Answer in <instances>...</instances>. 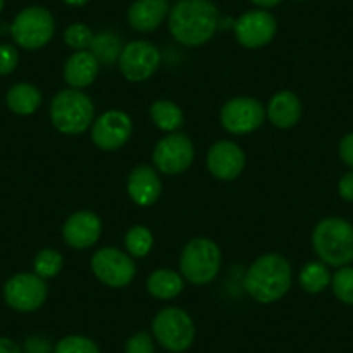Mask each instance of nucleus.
<instances>
[{
  "label": "nucleus",
  "instance_id": "obj_16",
  "mask_svg": "<svg viewBox=\"0 0 353 353\" xmlns=\"http://www.w3.org/2000/svg\"><path fill=\"white\" fill-rule=\"evenodd\" d=\"M103 232L101 219L92 212H77L66 220L63 237L74 250H87L94 246Z\"/></svg>",
  "mask_w": 353,
  "mask_h": 353
},
{
  "label": "nucleus",
  "instance_id": "obj_12",
  "mask_svg": "<svg viewBox=\"0 0 353 353\" xmlns=\"http://www.w3.org/2000/svg\"><path fill=\"white\" fill-rule=\"evenodd\" d=\"M161 63V54L152 43L135 40L127 43L118 59L121 74L128 81H144L156 73Z\"/></svg>",
  "mask_w": 353,
  "mask_h": 353
},
{
  "label": "nucleus",
  "instance_id": "obj_13",
  "mask_svg": "<svg viewBox=\"0 0 353 353\" xmlns=\"http://www.w3.org/2000/svg\"><path fill=\"white\" fill-rule=\"evenodd\" d=\"M277 32V21L269 11L254 9L237 18L234 23V33L237 42L246 49H260L272 42Z\"/></svg>",
  "mask_w": 353,
  "mask_h": 353
},
{
  "label": "nucleus",
  "instance_id": "obj_39",
  "mask_svg": "<svg viewBox=\"0 0 353 353\" xmlns=\"http://www.w3.org/2000/svg\"><path fill=\"white\" fill-rule=\"evenodd\" d=\"M4 6H6V0H0V11L4 9Z\"/></svg>",
  "mask_w": 353,
  "mask_h": 353
},
{
  "label": "nucleus",
  "instance_id": "obj_21",
  "mask_svg": "<svg viewBox=\"0 0 353 353\" xmlns=\"http://www.w3.org/2000/svg\"><path fill=\"white\" fill-rule=\"evenodd\" d=\"M6 104L16 114H32L42 104V92L32 83H16L8 90Z\"/></svg>",
  "mask_w": 353,
  "mask_h": 353
},
{
  "label": "nucleus",
  "instance_id": "obj_26",
  "mask_svg": "<svg viewBox=\"0 0 353 353\" xmlns=\"http://www.w3.org/2000/svg\"><path fill=\"white\" fill-rule=\"evenodd\" d=\"M152 243V234L148 227L144 225H135L125 236V248L130 253V256L134 258H142L151 251Z\"/></svg>",
  "mask_w": 353,
  "mask_h": 353
},
{
  "label": "nucleus",
  "instance_id": "obj_3",
  "mask_svg": "<svg viewBox=\"0 0 353 353\" xmlns=\"http://www.w3.org/2000/svg\"><path fill=\"white\" fill-rule=\"evenodd\" d=\"M312 246L322 263L345 267L353 261V225L339 216L321 220L312 234Z\"/></svg>",
  "mask_w": 353,
  "mask_h": 353
},
{
  "label": "nucleus",
  "instance_id": "obj_1",
  "mask_svg": "<svg viewBox=\"0 0 353 353\" xmlns=\"http://www.w3.org/2000/svg\"><path fill=\"white\" fill-rule=\"evenodd\" d=\"M220 14L212 0H179L168 14L173 39L185 47H199L216 33Z\"/></svg>",
  "mask_w": 353,
  "mask_h": 353
},
{
  "label": "nucleus",
  "instance_id": "obj_38",
  "mask_svg": "<svg viewBox=\"0 0 353 353\" xmlns=\"http://www.w3.org/2000/svg\"><path fill=\"white\" fill-rule=\"evenodd\" d=\"M64 4L71 6V8H81V6H85L88 2V0H63Z\"/></svg>",
  "mask_w": 353,
  "mask_h": 353
},
{
  "label": "nucleus",
  "instance_id": "obj_23",
  "mask_svg": "<svg viewBox=\"0 0 353 353\" xmlns=\"http://www.w3.org/2000/svg\"><path fill=\"white\" fill-rule=\"evenodd\" d=\"M123 47V39H121L117 32L104 30V32L94 35V40L92 43H90V49L88 50H90L92 56L99 61V64L111 66V64H114L120 59Z\"/></svg>",
  "mask_w": 353,
  "mask_h": 353
},
{
  "label": "nucleus",
  "instance_id": "obj_22",
  "mask_svg": "<svg viewBox=\"0 0 353 353\" xmlns=\"http://www.w3.org/2000/svg\"><path fill=\"white\" fill-rule=\"evenodd\" d=\"M184 290V279L175 270L159 269L149 276L148 291L158 300H173Z\"/></svg>",
  "mask_w": 353,
  "mask_h": 353
},
{
  "label": "nucleus",
  "instance_id": "obj_35",
  "mask_svg": "<svg viewBox=\"0 0 353 353\" xmlns=\"http://www.w3.org/2000/svg\"><path fill=\"white\" fill-rule=\"evenodd\" d=\"M338 192L345 201L353 203V170L345 173L338 182Z\"/></svg>",
  "mask_w": 353,
  "mask_h": 353
},
{
  "label": "nucleus",
  "instance_id": "obj_4",
  "mask_svg": "<svg viewBox=\"0 0 353 353\" xmlns=\"http://www.w3.org/2000/svg\"><path fill=\"white\" fill-rule=\"evenodd\" d=\"M92 99L78 88H66L56 94L50 103V120L52 125L66 135L83 134L94 121Z\"/></svg>",
  "mask_w": 353,
  "mask_h": 353
},
{
  "label": "nucleus",
  "instance_id": "obj_10",
  "mask_svg": "<svg viewBox=\"0 0 353 353\" xmlns=\"http://www.w3.org/2000/svg\"><path fill=\"white\" fill-rule=\"evenodd\" d=\"M97 279L110 288H125L135 276V263L127 253L117 248H101L90 261Z\"/></svg>",
  "mask_w": 353,
  "mask_h": 353
},
{
  "label": "nucleus",
  "instance_id": "obj_9",
  "mask_svg": "<svg viewBox=\"0 0 353 353\" xmlns=\"http://www.w3.org/2000/svg\"><path fill=\"white\" fill-rule=\"evenodd\" d=\"M152 161L156 168L165 175L185 172L194 161V144L188 135L173 132L156 144Z\"/></svg>",
  "mask_w": 353,
  "mask_h": 353
},
{
  "label": "nucleus",
  "instance_id": "obj_29",
  "mask_svg": "<svg viewBox=\"0 0 353 353\" xmlns=\"http://www.w3.org/2000/svg\"><path fill=\"white\" fill-rule=\"evenodd\" d=\"M94 40V32L83 23H73L64 32V42L74 50H88Z\"/></svg>",
  "mask_w": 353,
  "mask_h": 353
},
{
  "label": "nucleus",
  "instance_id": "obj_7",
  "mask_svg": "<svg viewBox=\"0 0 353 353\" xmlns=\"http://www.w3.org/2000/svg\"><path fill=\"white\" fill-rule=\"evenodd\" d=\"M56 32L54 16L42 6H32L19 12L11 25V37L26 50L42 49L52 40Z\"/></svg>",
  "mask_w": 353,
  "mask_h": 353
},
{
  "label": "nucleus",
  "instance_id": "obj_20",
  "mask_svg": "<svg viewBox=\"0 0 353 353\" xmlns=\"http://www.w3.org/2000/svg\"><path fill=\"white\" fill-rule=\"evenodd\" d=\"M267 117L279 128L294 127L301 118V103L296 94L290 92V90L277 92L270 99L269 108H267Z\"/></svg>",
  "mask_w": 353,
  "mask_h": 353
},
{
  "label": "nucleus",
  "instance_id": "obj_32",
  "mask_svg": "<svg viewBox=\"0 0 353 353\" xmlns=\"http://www.w3.org/2000/svg\"><path fill=\"white\" fill-rule=\"evenodd\" d=\"M19 63V54L9 43H0V77L11 74Z\"/></svg>",
  "mask_w": 353,
  "mask_h": 353
},
{
  "label": "nucleus",
  "instance_id": "obj_15",
  "mask_svg": "<svg viewBox=\"0 0 353 353\" xmlns=\"http://www.w3.org/2000/svg\"><path fill=\"white\" fill-rule=\"evenodd\" d=\"M206 163H208L210 173L219 181H234L244 170L246 158H244L243 149L236 142L219 141L210 148Z\"/></svg>",
  "mask_w": 353,
  "mask_h": 353
},
{
  "label": "nucleus",
  "instance_id": "obj_30",
  "mask_svg": "<svg viewBox=\"0 0 353 353\" xmlns=\"http://www.w3.org/2000/svg\"><path fill=\"white\" fill-rule=\"evenodd\" d=\"M54 353H101L99 346L85 336H66L54 348Z\"/></svg>",
  "mask_w": 353,
  "mask_h": 353
},
{
  "label": "nucleus",
  "instance_id": "obj_37",
  "mask_svg": "<svg viewBox=\"0 0 353 353\" xmlns=\"http://www.w3.org/2000/svg\"><path fill=\"white\" fill-rule=\"evenodd\" d=\"M258 9H272L279 6L283 0H251Z\"/></svg>",
  "mask_w": 353,
  "mask_h": 353
},
{
  "label": "nucleus",
  "instance_id": "obj_6",
  "mask_svg": "<svg viewBox=\"0 0 353 353\" xmlns=\"http://www.w3.org/2000/svg\"><path fill=\"white\" fill-rule=\"evenodd\" d=\"M152 334L156 341L168 352L184 353L194 343V322L182 308H163L152 321Z\"/></svg>",
  "mask_w": 353,
  "mask_h": 353
},
{
  "label": "nucleus",
  "instance_id": "obj_2",
  "mask_svg": "<svg viewBox=\"0 0 353 353\" xmlns=\"http://www.w3.org/2000/svg\"><path fill=\"white\" fill-rule=\"evenodd\" d=\"M244 288L253 300L260 303H274L290 291L291 265L277 253L263 254L248 269Z\"/></svg>",
  "mask_w": 353,
  "mask_h": 353
},
{
  "label": "nucleus",
  "instance_id": "obj_36",
  "mask_svg": "<svg viewBox=\"0 0 353 353\" xmlns=\"http://www.w3.org/2000/svg\"><path fill=\"white\" fill-rule=\"evenodd\" d=\"M0 353H23V350L19 348L16 341L0 336Z\"/></svg>",
  "mask_w": 353,
  "mask_h": 353
},
{
  "label": "nucleus",
  "instance_id": "obj_33",
  "mask_svg": "<svg viewBox=\"0 0 353 353\" xmlns=\"http://www.w3.org/2000/svg\"><path fill=\"white\" fill-rule=\"evenodd\" d=\"M339 158L346 166L353 170V132L346 134L339 142Z\"/></svg>",
  "mask_w": 353,
  "mask_h": 353
},
{
  "label": "nucleus",
  "instance_id": "obj_27",
  "mask_svg": "<svg viewBox=\"0 0 353 353\" xmlns=\"http://www.w3.org/2000/svg\"><path fill=\"white\" fill-rule=\"evenodd\" d=\"M33 270L42 279L56 277L63 270V254L56 250H42L33 260Z\"/></svg>",
  "mask_w": 353,
  "mask_h": 353
},
{
  "label": "nucleus",
  "instance_id": "obj_14",
  "mask_svg": "<svg viewBox=\"0 0 353 353\" xmlns=\"http://www.w3.org/2000/svg\"><path fill=\"white\" fill-rule=\"evenodd\" d=\"M134 125L130 117L123 111L111 110L101 114L92 127V141L103 151H117L127 144Z\"/></svg>",
  "mask_w": 353,
  "mask_h": 353
},
{
  "label": "nucleus",
  "instance_id": "obj_8",
  "mask_svg": "<svg viewBox=\"0 0 353 353\" xmlns=\"http://www.w3.org/2000/svg\"><path fill=\"white\" fill-rule=\"evenodd\" d=\"M47 290L46 279L35 272H21L12 276L4 286V300L11 308L18 312H35L46 303Z\"/></svg>",
  "mask_w": 353,
  "mask_h": 353
},
{
  "label": "nucleus",
  "instance_id": "obj_17",
  "mask_svg": "<svg viewBox=\"0 0 353 353\" xmlns=\"http://www.w3.org/2000/svg\"><path fill=\"white\" fill-rule=\"evenodd\" d=\"M128 194L139 206H151L161 196V179L158 172L148 165H139L128 175Z\"/></svg>",
  "mask_w": 353,
  "mask_h": 353
},
{
  "label": "nucleus",
  "instance_id": "obj_11",
  "mask_svg": "<svg viewBox=\"0 0 353 353\" xmlns=\"http://www.w3.org/2000/svg\"><path fill=\"white\" fill-rule=\"evenodd\" d=\"M265 108L253 97H234L220 111L222 127L229 134L246 135L258 130L265 120Z\"/></svg>",
  "mask_w": 353,
  "mask_h": 353
},
{
  "label": "nucleus",
  "instance_id": "obj_24",
  "mask_svg": "<svg viewBox=\"0 0 353 353\" xmlns=\"http://www.w3.org/2000/svg\"><path fill=\"white\" fill-rule=\"evenodd\" d=\"M151 118L159 130L170 132V134L184 125V113L172 101H156L151 106Z\"/></svg>",
  "mask_w": 353,
  "mask_h": 353
},
{
  "label": "nucleus",
  "instance_id": "obj_28",
  "mask_svg": "<svg viewBox=\"0 0 353 353\" xmlns=\"http://www.w3.org/2000/svg\"><path fill=\"white\" fill-rule=\"evenodd\" d=\"M332 293L345 305H353V267L345 265L331 277Z\"/></svg>",
  "mask_w": 353,
  "mask_h": 353
},
{
  "label": "nucleus",
  "instance_id": "obj_5",
  "mask_svg": "<svg viewBox=\"0 0 353 353\" xmlns=\"http://www.w3.org/2000/svg\"><path fill=\"white\" fill-rule=\"evenodd\" d=\"M222 263L220 248L206 237H196L185 244L181 254V272L192 284H208L216 277Z\"/></svg>",
  "mask_w": 353,
  "mask_h": 353
},
{
  "label": "nucleus",
  "instance_id": "obj_31",
  "mask_svg": "<svg viewBox=\"0 0 353 353\" xmlns=\"http://www.w3.org/2000/svg\"><path fill=\"white\" fill-rule=\"evenodd\" d=\"M125 353H156L154 341L149 332H135L125 345Z\"/></svg>",
  "mask_w": 353,
  "mask_h": 353
},
{
  "label": "nucleus",
  "instance_id": "obj_18",
  "mask_svg": "<svg viewBox=\"0 0 353 353\" xmlns=\"http://www.w3.org/2000/svg\"><path fill=\"white\" fill-rule=\"evenodd\" d=\"M168 0H135L128 9V23L135 32L149 33L168 18Z\"/></svg>",
  "mask_w": 353,
  "mask_h": 353
},
{
  "label": "nucleus",
  "instance_id": "obj_19",
  "mask_svg": "<svg viewBox=\"0 0 353 353\" xmlns=\"http://www.w3.org/2000/svg\"><path fill=\"white\" fill-rule=\"evenodd\" d=\"M99 66V61L92 56L90 50H77L64 64V80L73 88L80 90V88L88 87L96 80Z\"/></svg>",
  "mask_w": 353,
  "mask_h": 353
},
{
  "label": "nucleus",
  "instance_id": "obj_25",
  "mask_svg": "<svg viewBox=\"0 0 353 353\" xmlns=\"http://www.w3.org/2000/svg\"><path fill=\"white\" fill-rule=\"evenodd\" d=\"M300 284L307 293H322L331 284V274L322 261H310L301 269Z\"/></svg>",
  "mask_w": 353,
  "mask_h": 353
},
{
  "label": "nucleus",
  "instance_id": "obj_34",
  "mask_svg": "<svg viewBox=\"0 0 353 353\" xmlns=\"http://www.w3.org/2000/svg\"><path fill=\"white\" fill-rule=\"evenodd\" d=\"M50 345L42 336H32L25 343V353H50Z\"/></svg>",
  "mask_w": 353,
  "mask_h": 353
}]
</instances>
